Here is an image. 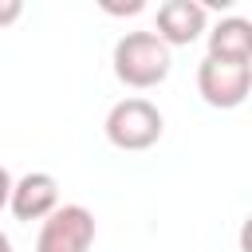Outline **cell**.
I'll return each instance as SVG.
<instances>
[{
	"instance_id": "7",
	"label": "cell",
	"mask_w": 252,
	"mask_h": 252,
	"mask_svg": "<svg viewBox=\"0 0 252 252\" xmlns=\"http://www.w3.org/2000/svg\"><path fill=\"white\" fill-rule=\"evenodd\" d=\"M209 55L228 59V63H252V24L240 20V16L220 20L209 32Z\"/></svg>"
},
{
	"instance_id": "6",
	"label": "cell",
	"mask_w": 252,
	"mask_h": 252,
	"mask_svg": "<svg viewBox=\"0 0 252 252\" xmlns=\"http://www.w3.org/2000/svg\"><path fill=\"white\" fill-rule=\"evenodd\" d=\"M205 32V8L197 0H165L158 8V39L165 47H189Z\"/></svg>"
},
{
	"instance_id": "4",
	"label": "cell",
	"mask_w": 252,
	"mask_h": 252,
	"mask_svg": "<svg viewBox=\"0 0 252 252\" xmlns=\"http://www.w3.org/2000/svg\"><path fill=\"white\" fill-rule=\"evenodd\" d=\"M94 244V217L83 205H59L51 217H43L35 252H91Z\"/></svg>"
},
{
	"instance_id": "1",
	"label": "cell",
	"mask_w": 252,
	"mask_h": 252,
	"mask_svg": "<svg viewBox=\"0 0 252 252\" xmlns=\"http://www.w3.org/2000/svg\"><path fill=\"white\" fill-rule=\"evenodd\" d=\"M169 67H173L169 47L154 32H126L114 43V75H118V83H126L134 91L165 83Z\"/></svg>"
},
{
	"instance_id": "2",
	"label": "cell",
	"mask_w": 252,
	"mask_h": 252,
	"mask_svg": "<svg viewBox=\"0 0 252 252\" xmlns=\"http://www.w3.org/2000/svg\"><path fill=\"white\" fill-rule=\"evenodd\" d=\"M161 110L150 98H122L106 114V138L118 150H150L161 138Z\"/></svg>"
},
{
	"instance_id": "5",
	"label": "cell",
	"mask_w": 252,
	"mask_h": 252,
	"mask_svg": "<svg viewBox=\"0 0 252 252\" xmlns=\"http://www.w3.org/2000/svg\"><path fill=\"white\" fill-rule=\"evenodd\" d=\"M16 220H43L59 209V185L51 173H24L20 181H12V197H8Z\"/></svg>"
},
{
	"instance_id": "8",
	"label": "cell",
	"mask_w": 252,
	"mask_h": 252,
	"mask_svg": "<svg viewBox=\"0 0 252 252\" xmlns=\"http://www.w3.org/2000/svg\"><path fill=\"white\" fill-rule=\"evenodd\" d=\"M20 12H24V4H20V0H0V28L16 24V20H20Z\"/></svg>"
},
{
	"instance_id": "9",
	"label": "cell",
	"mask_w": 252,
	"mask_h": 252,
	"mask_svg": "<svg viewBox=\"0 0 252 252\" xmlns=\"http://www.w3.org/2000/svg\"><path fill=\"white\" fill-rule=\"evenodd\" d=\"M106 12H114V16H134V12H142L146 4L142 0H130V4H102Z\"/></svg>"
},
{
	"instance_id": "10",
	"label": "cell",
	"mask_w": 252,
	"mask_h": 252,
	"mask_svg": "<svg viewBox=\"0 0 252 252\" xmlns=\"http://www.w3.org/2000/svg\"><path fill=\"white\" fill-rule=\"evenodd\" d=\"M8 197H12V173L0 165V209L8 205Z\"/></svg>"
},
{
	"instance_id": "11",
	"label": "cell",
	"mask_w": 252,
	"mask_h": 252,
	"mask_svg": "<svg viewBox=\"0 0 252 252\" xmlns=\"http://www.w3.org/2000/svg\"><path fill=\"white\" fill-rule=\"evenodd\" d=\"M0 252H12V240H8L4 232H0Z\"/></svg>"
},
{
	"instance_id": "3",
	"label": "cell",
	"mask_w": 252,
	"mask_h": 252,
	"mask_svg": "<svg viewBox=\"0 0 252 252\" xmlns=\"http://www.w3.org/2000/svg\"><path fill=\"white\" fill-rule=\"evenodd\" d=\"M197 91L217 110H236L252 91V63H228L205 55L197 67Z\"/></svg>"
}]
</instances>
